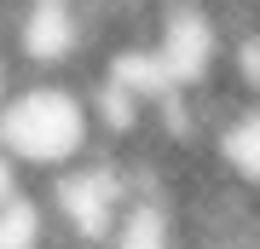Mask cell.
Segmentation results:
<instances>
[{"label": "cell", "mask_w": 260, "mask_h": 249, "mask_svg": "<svg viewBox=\"0 0 260 249\" xmlns=\"http://www.w3.org/2000/svg\"><path fill=\"white\" fill-rule=\"evenodd\" d=\"M23 197H35V180H29L23 168L12 162L6 151H0V214H6L12 203H23Z\"/></svg>", "instance_id": "4"}, {"label": "cell", "mask_w": 260, "mask_h": 249, "mask_svg": "<svg viewBox=\"0 0 260 249\" xmlns=\"http://www.w3.org/2000/svg\"><path fill=\"white\" fill-rule=\"evenodd\" d=\"M0 151L35 185L93 162L104 151L93 87L75 75H18L0 99Z\"/></svg>", "instance_id": "1"}, {"label": "cell", "mask_w": 260, "mask_h": 249, "mask_svg": "<svg viewBox=\"0 0 260 249\" xmlns=\"http://www.w3.org/2000/svg\"><path fill=\"white\" fill-rule=\"evenodd\" d=\"M203 157H208V168L232 185V191L260 203V99H237L232 110L220 116V128L208 133Z\"/></svg>", "instance_id": "3"}, {"label": "cell", "mask_w": 260, "mask_h": 249, "mask_svg": "<svg viewBox=\"0 0 260 249\" xmlns=\"http://www.w3.org/2000/svg\"><path fill=\"white\" fill-rule=\"evenodd\" d=\"M41 191V209H47L52 243L64 249H116L121 232L133 226V214L145 209V185L139 168H133L121 151H99L93 162L70 168Z\"/></svg>", "instance_id": "2"}]
</instances>
